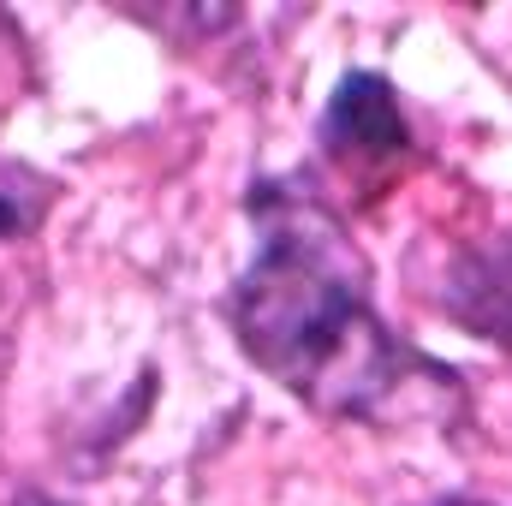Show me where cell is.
<instances>
[{"label": "cell", "mask_w": 512, "mask_h": 506, "mask_svg": "<svg viewBox=\"0 0 512 506\" xmlns=\"http://www.w3.org/2000/svg\"><path fill=\"white\" fill-rule=\"evenodd\" d=\"M12 506H72V501H60V495H48V489H18Z\"/></svg>", "instance_id": "5"}, {"label": "cell", "mask_w": 512, "mask_h": 506, "mask_svg": "<svg viewBox=\"0 0 512 506\" xmlns=\"http://www.w3.org/2000/svg\"><path fill=\"white\" fill-rule=\"evenodd\" d=\"M251 262L227 286V328L245 364L334 423H382L411 387H459V370L417 352L376 310V274L346 215L310 173H274L245 191Z\"/></svg>", "instance_id": "1"}, {"label": "cell", "mask_w": 512, "mask_h": 506, "mask_svg": "<svg viewBox=\"0 0 512 506\" xmlns=\"http://www.w3.org/2000/svg\"><path fill=\"white\" fill-rule=\"evenodd\" d=\"M417 506H489V501H477V495H435V501H417Z\"/></svg>", "instance_id": "6"}, {"label": "cell", "mask_w": 512, "mask_h": 506, "mask_svg": "<svg viewBox=\"0 0 512 506\" xmlns=\"http://www.w3.org/2000/svg\"><path fill=\"white\" fill-rule=\"evenodd\" d=\"M42 209H48V191H24V197H12V185H0V239H24V233H36Z\"/></svg>", "instance_id": "4"}, {"label": "cell", "mask_w": 512, "mask_h": 506, "mask_svg": "<svg viewBox=\"0 0 512 506\" xmlns=\"http://www.w3.org/2000/svg\"><path fill=\"white\" fill-rule=\"evenodd\" d=\"M447 322H459L471 340H489L512 352V239H489L453 256L441 286Z\"/></svg>", "instance_id": "3"}, {"label": "cell", "mask_w": 512, "mask_h": 506, "mask_svg": "<svg viewBox=\"0 0 512 506\" xmlns=\"http://www.w3.org/2000/svg\"><path fill=\"white\" fill-rule=\"evenodd\" d=\"M316 143L340 167L405 161L411 155V120L399 108V90L370 66L340 72V84H334V96H328V108L316 120Z\"/></svg>", "instance_id": "2"}]
</instances>
